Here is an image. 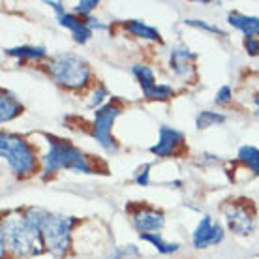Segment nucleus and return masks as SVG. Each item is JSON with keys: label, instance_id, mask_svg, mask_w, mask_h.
Here are the masks:
<instances>
[{"label": "nucleus", "instance_id": "obj_9", "mask_svg": "<svg viewBox=\"0 0 259 259\" xmlns=\"http://www.w3.org/2000/svg\"><path fill=\"white\" fill-rule=\"evenodd\" d=\"M224 214L227 227L237 235H250L255 227V218L244 205H227Z\"/></svg>", "mask_w": 259, "mask_h": 259}, {"label": "nucleus", "instance_id": "obj_4", "mask_svg": "<svg viewBox=\"0 0 259 259\" xmlns=\"http://www.w3.org/2000/svg\"><path fill=\"white\" fill-rule=\"evenodd\" d=\"M49 71L55 77V81L66 89H81L91 77L89 64L84 62V59L73 55V53L57 55L49 62Z\"/></svg>", "mask_w": 259, "mask_h": 259}, {"label": "nucleus", "instance_id": "obj_2", "mask_svg": "<svg viewBox=\"0 0 259 259\" xmlns=\"http://www.w3.org/2000/svg\"><path fill=\"white\" fill-rule=\"evenodd\" d=\"M6 242L21 257L41 253V246H44V239L38 226H34L26 218H21V220L10 218L2 224V253H4Z\"/></svg>", "mask_w": 259, "mask_h": 259}, {"label": "nucleus", "instance_id": "obj_19", "mask_svg": "<svg viewBox=\"0 0 259 259\" xmlns=\"http://www.w3.org/2000/svg\"><path fill=\"white\" fill-rule=\"evenodd\" d=\"M141 239L147 240V242H150L158 252H162V253H173V252L179 250V244H175V242H165V240H163L158 233L141 235Z\"/></svg>", "mask_w": 259, "mask_h": 259}, {"label": "nucleus", "instance_id": "obj_5", "mask_svg": "<svg viewBox=\"0 0 259 259\" xmlns=\"http://www.w3.org/2000/svg\"><path fill=\"white\" fill-rule=\"evenodd\" d=\"M0 154L15 175H28L36 169V152L19 136L2 134L0 136Z\"/></svg>", "mask_w": 259, "mask_h": 259}, {"label": "nucleus", "instance_id": "obj_27", "mask_svg": "<svg viewBox=\"0 0 259 259\" xmlns=\"http://www.w3.org/2000/svg\"><path fill=\"white\" fill-rule=\"evenodd\" d=\"M105 94H107V91H105V87H100V89L96 91V94H94V98H92V102H91L89 105H91V107L98 105V104H100V102H102V100L105 98Z\"/></svg>", "mask_w": 259, "mask_h": 259}, {"label": "nucleus", "instance_id": "obj_23", "mask_svg": "<svg viewBox=\"0 0 259 259\" xmlns=\"http://www.w3.org/2000/svg\"><path fill=\"white\" fill-rule=\"evenodd\" d=\"M149 169H150V163H145L143 167L137 169L136 173V182L137 184H141V186H149Z\"/></svg>", "mask_w": 259, "mask_h": 259}, {"label": "nucleus", "instance_id": "obj_10", "mask_svg": "<svg viewBox=\"0 0 259 259\" xmlns=\"http://www.w3.org/2000/svg\"><path fill=\"white\" fill-rule=\"evenodd\" d=\"M163 224H165L163 214L152 210V208H139L132 214V226L139 231V235L158 233L163 227Z\"/></svg>", "mask_w": 259, "mask_h": 259}, {"label": "nucleus", "instance_id": "obj_6", "mask_svg": "<svg viewBox=\"0 0 259 259\" xmlns=\"http://www.w3.org/2000/svg\"><path fill=\"white\" fill-rule=\"evenodd\" d=\"M118 113H120V109L117 105L109 104L100 107L94 115V137L107 152H117L118 149L113 136H111V128H113V122L118 117Z\"/></svg>", "mask_w": 259, "mask_h": 259}, {"label": "nucleus", "instance_id": "obj_13", "mask_svg": "<svg viewBox=\"0 0 259 259\" xmlns=\"http://www.w3.org/2000/svg\"><path fill=\"white\" fill-rule=\"evenodd\" d=\"M195 59L194 53H190L186 47H177L171 51V59H169V66H171V70L175 75H188L190 71V64H192V60Z\"/></svg>", "mask_w": 259, "mask_h": 259}, {"label": "nucleus", "instance_id": "obj_21", "mask_svg": "<svg viewBox=\"0 0 259 259\" xmlns=\"http://www.w3.org/2000/svg\"><path fill=\"white\" fill-rule=\"evenodd\" d=\"M143 94L147 98H150V100H167L173 94V89L167 87V84H154L150 91L143 92Z\"/></svg>", "mask_w": 259, "mask_h": 259}, {"label": "nucleus", "instance_id": "obj_11", "mask_svg": "<svg viewBox=\"0 0 259 259\" xmlns=\"http://www.w3.org/2000/svg\"><path fill=\"white\" fill-rule=\"evenodd\" d=\"M182 143V134L179 130L171 128V126H160V139L154 147H150V152L160 158H167V156L175 154L179 145Z\"/></svg>", "mask_w": 259, "mask_h": 259}, {"label": "nucleus", "instance_id": "obj_26", "mask_svg": "<svg viewBox=\"0 0 259 259\" xmlns=\"http://www.w3.org/2000/svg\"><path fill=\"white\" fill-rule=\"evenodd\" d=\"M244 46H246V51L250 53L252 57L259 55V39L257 38H246L244 39Z\"/></svg>", "mask_w": 259, "mask_h": 259}, {"label": "nucleus", "instance_id": "obj_8", "mask_svg": "<svg viewBox=\"0 0 259 259\" xmlns=\"http://www.w3.org/2000/svg\"><path fill=\"white\" fill-rule=\"evenodd\" d=\"M224 240V229L218 222H214L208 214H205L201 222L195 227L194 235H192V242L195 248H207L212 244H218Z\"/></svg>", "mask_w": 259, "mask_h": 259}, {"label": "nucleus", "instance_id": "obj_16", "mask_svg": "<svg viewBox=\"0 0 259 259\" xmlns=\"http://www.w3.org/2000/svg\"><path fill=\"white\" fill-rule=\"evenodd\" d=\"M8 55L12 57H19V59H32L39 60L44 59L47 53L44 47H34V46H23V47H12V49H6Z\"/></svg>", "mask_w": 259, "mask_h": 259}, {"label": "nucleus", "instance_id": "obj_24", "mask_svg": "<svg viewBox=\"0 0 259 259\" xmlns=\"http://www.w3.org/2000/svg\"><path fill=\"white\" fill-rule=\"evenodd\" d=\"M214 102H216V104H229V102H231V89H229L227 84H224L220 91H218L216 98H214Z\"/></svg>", "mask_w": 259, "mask_h": 259}, {"label": "nucleus", "instance_id": "obj_3", "mask_svg": "<svg viewBox=\"0 0 259 259\" xmlns=\"http://www.w3.org/2000/svg\"><path fill=\"white\" fill-rule=\"evenodd\" d=\"M49 139V152L44 158V177H49L57 169H70L77 173H92V167L87 156L73 145H70L64 139L47 136Z\"/></svg>", "mask_w": 259, "mask_h": 259}, {"label": "nucleus", "instance_id": "obj_15", "mask_svg": "<svg viewBox=\"0 0 259 259\" xmlns=\"http://www.w3.org/2000/svg\"><path fill=\"white\" fill-rule=\"evenodd\" d=\"M126 30L132 32L134 36H139V38H147V39H160V32L156 30L154 26L145 25L143 21L139 19H132L126 25Z\"/></svg>", "mask_w": 259, "mask_h": 259}, {"label": "nucleus", "instance_id": "obj_17", "mask_svg": "<svg viewBox=\"0 0 259 259\" xmlns=\"http://www.w3.org/2000/svg\"><path fill=\"white\" fill-rule=\"evenodd\" d=\"M239 158L240 162H244L250 167V171H253L255 175H259V149L257 147H240L239 149Z\"/></svg>", "mask_w": 259, "mask_h": 259}, {"label": "nucleus", "instance_id": "obj_12", "mask_svg": "<svg viewBox=\"0 0 259 259\" xmlns=\"http://www.w3.org/2000/svg\"><path fill=\"white\" fill-rule=\"evenodd\" d=\"M227 19H229V23H231L235 28H239L246 38H255V36H259V17L244 15V13H239V12H231L227 15Z\"/></svg>", "mask_w": 259, "mask_h": 259}, {"label": "nucleus", "instance_id": "obj_22", "mask_svg": "<svg viewBox=\"0 0 259 259\" xmlns=\"http://www.w3.org/2000/svg\"><path fill=\"white\" fill-rule=\"evenodd\" d=\"M186 25H192V26H197V28H203V30H207V32L222 34V36L226 34L224 30H222V28H218V26L208 25V23H205V21H199V19H186Z\"/></svg>", "mask_w": 259, "mask_h": 259}, {"label": "nucleus", "instance_id": "obj_14", "mask_svg": "<svg viewBox=\"0 0 259 259\" xmlns=\"http://www.w3.org/2000/svg\"><path fill=\"white\" fill-rule=\"evenodd\" d=\"M19 113H23V105L19 104V100L13 96L12 92H2V98H0V120L8 122V120L17 117Z\"/></svg>", "mask_w": 259, "mask_h": 259}, {"label": "nucleus", "instance_id": "obj_28", "mask_svg": "<svg viewBox=\"0 0 259 259\" xmlns=\"http://www.w3.org/2000/svg\"><path fill=\"white\" fill-rule=\"evenodd\" d=\"M253 102H255V105L259 107V94H255V98H253Z\"/></svg>", "mask_w": 259, "mask_h": 259}, {"label": "nucleus", "instance_id": "obj_1", "mask_svg": "<svg viewBox=\"0 0 259 259\" xmlns=\"http://www.w3.org/2000/svg\"><path fill=\"white\" fill-rule=\"evenodd\" d=\"M34 226H38L44 246L55 255H64L70 248L71 227L75 226V218L71 216H60V214L46 212L41 208H30L25 216Z\"/></svg>", "mask_w": 259, "mask_h": 259}, {"label": "nucleus", "instance_id": "obj_7", "mask_svg": "<svg viewBox=\"0 0 259 259\" xmlns=\"http://www.w3.org/2000/svg\"><path fill=\"white\" fill-rule=\"evenodd\" d=\"M47 4H49L55 12H57L59 23L62 26H66V28L73 34V39H75L77 44H84V41L92 36V28H91V25H89V19L81 21L79 17H75V15L68 13L64 8H62V4H60V2H47Z\"/></svg>", "mask_w": 259, "mask_h": 259}, {"label": "nucleus", "instance_id": "obj_25", "mask_svg": "<svg viewBox=\"0 0 259 259\" xmlns=\"http://www.w3.org/2000/svg\"><path fill=\"white\" fill-rule=\"evenodd\" d=\"M98 6L96 0H83V2H79L77 6H75V12L77 13H83V15H87L89 12H92L94 8Z\"/></svg>", "mask_w": 259, "mask_h": 259}, {"label": "nucleus", "instance_id": "obj_20", "mask_svg": "<svg viewBox=\"0 0 259 259\" xmlns=\"http://www.w3.org/2000/svg\"><path fill=\"white\" fill-rule=\"evenodd\" d=\"M222 122H226V117L220 115V113H216V111H201L197 118H195V124H197L199 130L210 128V126H216V124Z\"/></svg>", "mask_w": 259, "mask_h": 259}, {"label": "nucleus", "instance_id": "obj_18", "mask_svg": "<svg viewBox=\"0 0 259 259\" xmlns=\"http://www.w3.org/2000/svg\"><path fill=\"white\" fill-rule=\"evenodd\" d=\"M132 71H134V75H136L137 81H139V84H141L143 92L150 91V89H152V87L156 84V81H154V73H152V70H150L149 66L136 64L134 68H132Z\"/></svg>", "mask_w": 259, "mask_h": 259}]
</instances>
